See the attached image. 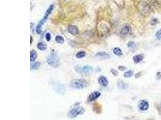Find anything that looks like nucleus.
<instances>
[{
  "label": "nucleus",
  "instance_id": "f257e3e1",
  "mask_svg": "<svg viewBox=\"0 0 161 120\" xmlns=\"http://www.w3.org/2000/svg\"><path fill=\"white\" fill-rule=\"evenodd\" d=\"M71 86L75 89L86 88L89 86V82L85 79L75 80L71 83Z\"/></svg>",
  "mask_w": 161,
  "mask_h": 120
},
{
  "label": "nucleus",
  "instance_id": "f03ea898",
  "mask_svg": "<svg viewBox=\"0 0 161 120\" xmlns=\"http://www.w3.org/2000/svg\"><path fill=\"white\" fill-rule=\"evenodd\" d=\"M47 62L51 67H57L59 64V58L56 53L52 52L47 58Z\"/></svg>",
  "mask_w": 161,
  "mask_h": 120
},
{
  "label": "nucleus",
  "instance_id": "7ed1b4c3",
  "mask_svg": "<svg viewBox=\"0 0 161 120\" xmlns=\"http://www.w3.org/2000/svg\"><path fill=\"white\" fill-rule=\"evenodd\" d=\"M75 70L77 73L82 75H89L92 71V68L89 66H85L83 67L76 66Z\"/></svg>",
  "mask_w": 161,
  "mask_h": 120
},
{
  "label": "nucleus",
  "instance_id": "20e7f679",
  "mask_svg": "<svg viewBox=\"0 0 161 120\" xmlns=\"http://www.w3.org/2000/svg\"><path fill=\"white\" fill-rule=\"evenodd\" d=\"M85 110L83 107H76L75 108H73L69 112V116L71 118H75L78 115H81L85 113Z\"/></svg>",
  "mask_w": 161,
  "mask_h": 120
},
{
  "label": "nucleus",
  "instance_id": "39448f33",
  "mask_svg": "<svg viewBox=\"0 0 161 120\" xmlns=\"http://www.w3.org/2000/svg\"><path fill=\"white\" fill-rule=\"evenodd\" d=\"M148 107H149V105H148V101L144 100H142L141 101H140V103H139V108L140 110H142V111H145L148 109Z\"/></svg>",
  "mask_w": 161,
  "mask_h": 120
},
{
  "label": "nucleus",
  "instance_id": "423d86ee",
  "mask_svg": "<svg viewBox=\"0 0 161 120\" xmlns=\"http://www.w3.org/2000/svg\"><path fill=\"white\" fill-rule=\"evenodd\" d=\"M68 32L70 34H72L74 35H77L79 34V29L77 26L75 25H71L68 27Z\"/></svg>",
  "mask_w": 161,
  "mask_h": 120
},
{
  "label": "nucleus",
  "instance_id": "0eeeda50",
  "mask_svg": "<svg viewBox=\"0 0 161 120\" xmlns=\"http://www.w3.org/2000/svg\"><path fill=\"white\" fill-rule=\"evenodd\" d=\"M95 57L99 59H109L110 58V55L108 53L105 52H99L95 54Z\"/></svg>",
  "mask_w": 161,
  "mask_h": 120
},
{
  "label": "nucleus",
  "instance_id": "6e6552de",
  "mask_svg": "<svg viewBox=\"0 0 161 120\" xmlns=\"http://www.w3.org/2000/svg\"><path fill=\"white\" fill-rule=\"evenodd\" d=\"M98 81V83L100 85H101L103 86H104V87L107 86L108 84H109V81H108L107 79L104 76H100Z\"/></svg>",
  "mask_w": 161,
  "mask_h": 120
},
{
  "label": "nucleus",
  "instance_id": "1a4fd4ad",
  "mask_svg": "<svg viewBox=\"0 0 161 120\" xmlns=\"http://www.w3.org/2000/svg\"><path fill=\"white\" fill-rule=\"evenodd\" d=\"M101 96V93L98 91H95L93 92L89 96V101H94V100H96L97 99Z\"/></svg>",
  "mask_w": 161,
  "mask_h": 120
},
{
  "label": "nucleus",
  "instance_id": "9d476101",
  "mask_svg": "<svg viewBox=\"0 0 161 120\" xmlns=\"http://www.w3.org/2000/svg\"><path fill=\"white\" fill-rule=\"evenodd\" d=\"M144 59V55L143 54H138L134 56L133 57V61H134V63L138 64L140 63V62L142 61V59Z\"/></svg>",
  "mask_w": 161,
  "mask_h": 120
},
{
  "label": "nucleus",
  "instance_id": "9b49d317",
  "mask_svg": "<svg viewBox=\"0 0 161 120\" xmlns=\"http://www.w3.org/2000/svg\"><path fill=\"white\" fill-rule=\"evenodd\" d=\"M37 48L38 49L40 50V51H45L47 49V44L43 42H40L37 45Z\"/></svg>",
  "mask_w": 161,
  "mask_h": 120
},
{
  "label": "nucleus",
  "instance_id": "f8f14e48",
  "mask_svg": "<svg viewBox=\"0 0 161 120\" xmlns=\"http://www.w3.org/2000/svg\"><path fill=\"white\" fill-rule=\"evenodd\" d=\"M118 86L119 88L122 89V90H126V89H127V88H128V85H127L126 83H125L124 82L122 81H118Z\"/></svg>",
  "mask_w": 161,
  "mask_h": 120
},
{
  "label": "nucleus",
  "instance_id": "ddd939ff",
  "mask_svg": "<svg viewBox=\"0 0 161 120\" xmlns=\"http://www.w3.org/2000/svg\"><path fill=\"white\" fill-rule=\"evenodd\" d=\"M130 32V27L128 26H126V27H123L121 30V34L123 35H126L129 33Z\"/></svg>",
  "mask_w": 161,
  "mask_h": 120
},
{
  "label": "nucleus",
  "instance_id": "4468645a",
  "mask_svg": "<svg viewBox=\"0 0 161 120\" xmlns=\"http://www.w3.org/2000/svg\"><path fill=\"white\" fill-rule=\"evenodd\" d=\"M53 9H54V5L53 4H51V5H49V7H48V9L47 10V11H46L45 13L44 16L47 17V18H48L49 14H51V12H52Z\"/></svg>",
  "mask_w": 161,
  "mask_h": 120
},
{
  "label": "nucleus",
  "instance_id": "2eb2a0df",
  "mask_svg": "<svg viewBox=\"0 0 161 120\" xmlns=\"http://www.w3.org/2000/svg\"><path fill=\"white\" fill-rule=\"evenodd\" d=\"M113 52L115 55L118 56V57L123 55V52H122L121 49L119 48H115L113 50Z\"/></svg>",
  "mask_w": 161,
  "mask_h": 120
},
{
  "label": "nucleus",
  "instance_id": "dca6fc26",
  "mask_svg": "<svg viewBox=\"0 0 161 120\" xmlns=\"http://www.w3.org/2000/svg\"><path fill=\"white\" fill-rule=\"evenodd\" d=\"M37 58V53L35 51H31L30 52V61L33 62Z\"/></svg>",
  "mask_w": 161,
  "mask_h": 120
},
{
  "label": "nucleus",
  "instance_id": "f3484780",
  "mask_svg": "<svg viewBox=\"0 0 161 120\" xmlns=\"http://www.w3.org/2000/svg\"><path fill=\"white\" fill-rule=\"evenodd\" d=\"M40 66H41V62H34V64H31V70H37Z\"/></svg>",
  "mask_w": 161,
  "mask_h": 120
},
{
  "label": "nucleus",
  "instance_id": "a211bd4d",
  "mask_svg": "<svg viewBox=\"0 0 161 120\" xmlns=\"http://www.w3.org/2000/svg\"><path fill=\"white\" fill-rule=\"evenodd\" d=\"M55 40H56V42L58 43H63L64 42V37H62L61 35H57V36H56Z\"/></svg>",
  "mask_w": 161,
  "mask_h": 120
},
{
  "label": "nucleus",
  "instance_id": "6ab92c4d",
  "mask_svg": "<svg viewBox=\"0 0 161 120\" xmlns=\"http://www.w3.org/2000/svg\"><path fill=\"white\" fill-rule=\"evenodd\" d=\"M85 56H86V53L84 51H79L76 54V57L77 58H82Z\"/></svg>",
  "mask_w": 161,
  "mask_h": 120
},
{
  "label": "nucleus",
  "instance_id": "aec40b11",
  "mask_svg": "<svg viewBox=\"0 0 161 120\" xmlns=\"http://www.w3.org/2000/svg\"><path fill=\"white\" fill-rule=\"evenodd\" d=\"M127 46H128L129 48L131 49H134L136 48V43L134 42H132L131 41V42H129L127 43Z\"/></svg>",
  "mask_w": 161,
  "mask_h": 120
},
{
  "label": "nucleus",
  "instance_id": "412c9836",
  "mask_svg": "<svg viewBox=\"0 0 161 120\" xmlns=\"http://www.w3.org/2000/svg\"><path fill=\"white\" fill-rule=\"evenodd\" d=\"M133 72L132 70H129V71H127V72H126L124 73V77H131V76L133 75Z\"/></svg>",
  "mask_w": 161,
  "mask_h": 120
},
{
  "label": "nucleus",
  "instance_id": "4be33fe9",
  "mask_svg": "<svg viewBox=\"0 0 161 120\" xmlns=\"http://www.w3.org/2000/svg\"><path fill=\"white\" fill-rule=\"evenodd\" d=\"M156 38L158 40H161V29H159V31H157V32L155 34Z\"/></svg>",
  "mask_w": 161,
  "mask_h": 120
},
{
  "label": "nucleus",
  "instance_id": "5701e85b",
  "mask_svg": "<svg viewBox=\"0 0 161 120\" xmlns=\"http://www.w3.org/2000/svg\"><path fill=\"white\" fill-rule=\"evenodd\" d=\"M45 38L46 40H47V42L50 41V40H51V34H50V33H47V34H45Z\"/></svg>",
  "mask_w": 161,
  "mask_h": 120
},
{
  "label": "nucleus",
  "instance_id": "b1692460",
  "mask_svg": "<svg viewBox=\"0 0 161 120\" xmlns=\"http://www.w3.org/2000/svg\"><path fill=\"white\" fill-rule=\"evenodd\" d=\"M110 72H111V73H112L113 74V75H115V76H117V75H118V72H117V71H116V70L113 69V68L110 70Z\"/></svg>",
  "mask_w": 161,
  "mask_h": 120
},
{
  "label": "nucleus",
  "instance_id": "393cba45",
  "mask_svg": "<svg viewBox=\"0 0 161 120\" xmlns=\"http://www.w3.org/2000/svg\"><path fill=\"white\" fill-rule=\"evenodd\" d=\"M156 77L157 79H161V72H157L156 75Z\"/></svg>",
  "mask_w": 161,
  "mask_h": 120
},
{
  "label": "nucleus",
  "instance_id": "a878e982",
  "mask_svg": "<svg viewBox=\"0 0 161 120\" xmlns=\"http://www.w3.org/2000/svg\"><path fill=\"white\" fill-rule=\"evenodd\" d=\"M118 68H119V69H121V70H125L126 68L124 67V66H119V67H118Z\"/></svg>",
  "mask_w": 161,
  "mask_h": 120
},
{
  "label": "nucleus",
  "instance_id": "bb28decb",
  "mask_svg": "<svg viewBox=\"0 0 161 120\" xmlns=\"http://www.w3.org/2000/svg\"><path fill=\"white\" fill-rule=\"evenodd\" d=\"M31 43H32V42H33V38H32V37L31 36Z\"/></svg>",
  "mask_w": 161,
  "mask_h": 120
}]
</instances>
